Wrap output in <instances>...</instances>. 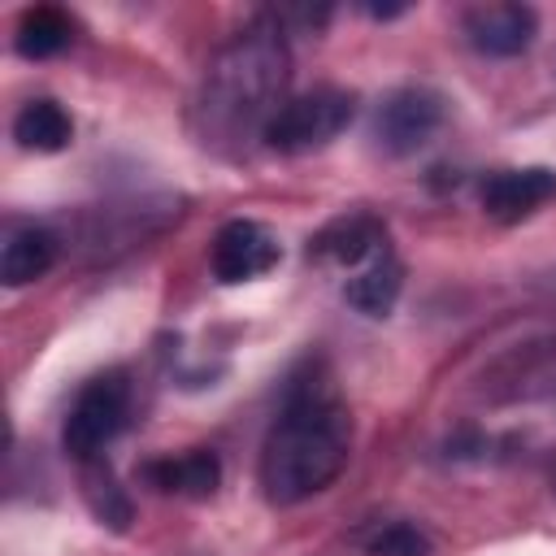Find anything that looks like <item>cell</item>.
I'll return each instance as SVG.
<instances>
[{
    "instance_id": "7a4b0ae2",
    "label": "cell",
    "mask_w": 556,
    "mask_h": 556,
    "mask_svg": "<svg viewBox=\"0 0 556 556\" xmlns=\"http://www.w3.org/2000/svg\"><path fill=\"white\" fill-rule=\"evenodd\" d=\"M287 43L282 26L252 22L239 30L204 70L195 117L204 143H243L248 135H265L269 117L287 104Z\"/></svg>"
},
{
    "instance_id": "8fae6325",
    "label": "cell",
    "mask_w": 556,
    "mask_h": 556,
    "mask_svg": "<svg viewBox=\"0 0 556 556\" xmlns=\"http://www.w3.org/2000/svg\"><path fill=\"white\" fill-rule=\"evenodd\" d=\"M400 282H404V269H400L395 252L387 248V252H378L369 265H361L356 278H348L343 295H348V304L361 308L365 317H387V313L395 308V300H400Z\"/></svg>"
},
{
    "instance_id": "30bf717a",
    "label": "cell",
    "mask_w": 556,
    "mask_h": 556,
    "mask_svg": "<svg viewBox=\"0 0 556 556\" xmlns=\"http://www.w3.org/2000/svg\"><path fill=\"white\" fill-rule=\"evenodd\" d=\"M143 478L165 491V495H191V500H204L217 491L222 482V460L208 452V447H191L182 456H165V460H152L143 469Z\"/></svg>"
},
{
    "instance_id": "ba28073f",
    "label": "cell",
    "mask_w": 556,
    "mask_h": 556,
    "mask_svg": "<svg viewBox=\"0 0 556 556\" xmlns=\"http://www.w3.org/2000/svg\"><path fill=\"white\" fill-rule=\"evenodd\" d=\"M539 17L530 4H482L465 13V35L482 56H517L534 43Z\"/></svg>"
},
{
    "instance_id": "6da1fadb",
    "label": "cell",
    "mask_w": 556,
    "mask_h": 556,
    "mask_svg": "<svg viewBox=\"0 0 556 556\" xmlns=\"http://www.w3.org/2000/svg\"><path fill=\"white\" fill-rule=\"evenodd\" d=\"M352 456V417L330 378L308 369L287 387L282 413L261 447V486L274 504H300L326 491Z\"/></svg>"
},
{
    "instance_id": "4fadbf2b",
    "label": "cell",
    "mask_w": 556,
    "mask_h": 556,
    "mask_svg": "<svg viewBox=\"0 0 556 556\" xmlns=\"http://www.w3.org/2000/svg\"><path fill=\"white\" fill-rule=\"evenodd\" d=\"M13 139L26 152H61L74 139V122L56 100L39 96V100L22 104V113L13 117Z\"/></svg>"
},
{
    "instance_id": "7c38bea8",
    "label": "cell",
    "mask_w": 556,
    "mask_h": 556,
    "mask_svg": "<svg viewBox=\"0 0 556 556\" xmlns=\"http://www.w3.org/2000/svg\"><path fill=\"white\" fill-rule=\"evenodd\" d=\"M56 261V235L43 230V226H26V230H13L4 252H0V278L4 287H26L35 278H43Z\"/></svg>"
},
{
    "instance_id": "8992f818",
    "label": "cell",
    "mask_w": 556,
    "mask_h": 556,
    "mask_svg": "<svg viewBox=\"0 0 556 556\" xmlns=\"http://www.w3.org/2000/svg\"><path fill=\"white\" fill-rule=\"evenodd\" d=\"M278 239L261 226V222H226L217 235H213V248H208V269L217 282L235 287V282H252L261 274H269L278 265Z\"/></svg>"
},
{
    "instance_id": "5b68a950",
    "label": "cell",
    "mask_w": 556,
    "mask_h": 556,
    "mask_svg": "<svg viewBox=\"0 0 556 556\" xmlns=\"http://www.w3.org/2000/svg\"><path fill=\"white\" fill-rule=\"evenodd\" d=\"M443 126V96L430 87H400L382 100L374 135L378 148L391 156H408L430 143V135Z\"/></svg>"
},
{
    "instance_id": "277c9868",
    "label": "cell",
    "mask_w": 556,
    "mask_h": 556,
    "mask_svg": "<svg viewBox=\"0 0 556 556\" xmlns=\"http://www.w3.org/2000/svg\"><path fill=\"white\" fill-rule=\"evenodd\" d=\"M126 413H130V382L122 369H109V374H96L78 400L70 404V417H65V430H61V443L74 460H91L100 456L117 430L126 426Z\"/></svg>"
},
{
    "instance_id": "9c48e42d",
    "label": "cell",
    "mask_w": 556,
    "mask_h": 556,
    "mask_svg": "<svg viewBox=\"0 0 556 556\" xmlns=\"http://www.w3.org/2000/svg\"><path fill=\"white\" fill-rule=\"evenodd\" d=\"M378 252H387V226L369 213H348L334 217L330 226H321L308 239V256L313 261H330V265H369Z\"/></svg>"
},
{
    "instance_id": "9a60e30c",
    "label": "cell",
    "mask_w": 556,
    "mask_h": 556,
    "mask_svg": "<svg viewBox=\"0 0 556 556\" xmlns=\"http://www.w3.org/2000/svg\"><path fill=\"white\" fill-rule=\"evenodd\" d=\"M369 556H430V539L417 530V526H404V521H391L382 526L369 543H365Z\"/></svg>"
},
{
    "instance_id": "5bb4252c",
    "label": "cell",
    "mask_w": 556,
    "mask_h": 556,
    "mask_svg": "<svg viewBox=\"0 0 556 556\" xmlns=\"http://www.w3.org/2000/svg\"><path fill=\"white\" fill-rule=\"evenodd\" d=\"M70 35H74L70 17H65L61 9L39 4V9H26V13H22L13 43H17V52H22L26 61H43V56H56V52L70 43Z\"/></svg>"
},
{
    "instance_id": "52a82bcc",
    "label": "cell",
    "mask_w": 556,
    "mask_h": 556,
    "mask_svg": "<svg viewBox=\"0 0 556 556\" xmlns=\"http://www.w3.org/2000/svg\"><path fill=\"white\" fill-rule=\"evenodd\" d=\"M556 200V169L547 165H526V169H500L482 182V213L513 226L543 204Z\"/></svg>"
},
{
    "instance_id": "3957f363",
    "label": "cell",
    "mask_w": 556,
    "mask_h": 556,
    "mask_svg": "<svg viewBox=\"0 0 556 556\" xmlns=\"http://www.w3.org/2000/svg\"><path fill=\"white\" fill-rule=\"evenodd\" d=\"M356 113V100L352 91H339V87H317V91H304L295 100H287L269 126H265V143L274 152H313V148H326L334 135L348 130Z\"/></svg>"
}]
</instances>
